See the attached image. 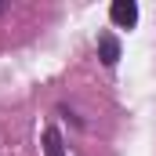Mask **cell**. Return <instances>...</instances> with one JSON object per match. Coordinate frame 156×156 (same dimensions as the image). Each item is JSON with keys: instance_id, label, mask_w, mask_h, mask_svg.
<instances>
[{"instance_id": "6da1fadb", "label": "cell", "mask_w": 156, "mask_h": 156, "mask_svg": "<svg viewBox=\"0 0 156 156\" xmlns=\"http://www.w3.org/2000/svg\"><path fill=\"white\" fill-rule=\"evenodd\" d=\"M109 18L116 22L120 29H134V26H138V4H134V0H113Z\"/></svg>"}, {"instance_id": "3957f363", "label": "cell", "mask_w": 156, "mask_h": 156, "mask_svg": "<svg viewBox=\"0 0 156 156\" xmlns=\"http://www.w3.org/2000/svg\"><path fill=\"white\" fill-rule=\"evenodd\" d=\"M44 156H66V145H62L58 127H47L44 131Z\"/></svg>"}, {"instance_id": "277c9868", "label": "cell", "mask_w": 156, "mask_h": 156, "mask_svg": "<svg viewBox=\"0 0 156 156\" xmlns=\"http://www.w3.org/2000/svg\"><path fill=\"white\" fill-rule=\"evenodd\" d=\"M0 11H4V4H0Z\"/></svg>"}, {"instance_id": "7a4b0ae2", "label": "cell", "mask_w": 156, "mask_h": 156, "mask_svg": "<svg viewBox=\"0 0 156 156\" xmlns=\"http://www.w3.org/2000/svg\"><path fill=\"white\" fill-rule=\"evenodd\" d=\"M98 58H102L105 66H116V62H120V40L105 33V37L98 40Z\"/></svg>"}]
</instances>
